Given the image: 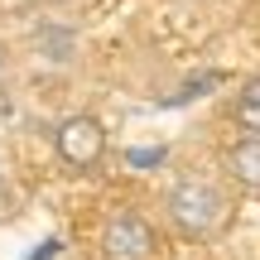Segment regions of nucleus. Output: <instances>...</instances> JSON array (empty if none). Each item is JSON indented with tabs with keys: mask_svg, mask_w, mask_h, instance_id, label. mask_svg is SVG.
<instances>
[{
	"mask_svg": "<svg viewBox=\"0 0 260 260\" xmlns=\"http://www.w3.org/2000/svg\"><path fill=\"white\" fill-rule=\"evenodd\" d=\"M154 207L174 246H217L232 236L236 217H241V193L226 183L217 164H183L159 188Z\"/></svg>",
	"mask_w": 260,
	"mask_h": 260,
	"instance_id": "obj_1",
	"label": "nucleus"
},
{
	"mask_svg": "<svg viewBox=\"0 0 260 260\" xmlns=\"http://www.w3.org/2000/svg\"><path fill=\"white\" fill-rule=\"evenodd\" d=\"M92 260H174V236H169L159 207L116 198L92 222Z\"/></svg>",
	"mask_w": 260,
	"mask_h": 260,
	"instance_id": "obj_2",
	"label": "nucleus"
},
{
	"mask_svg": "<svg viewBox=\"0 0 260 260\" xmlns=\"http://www.w3.org/2000/svg\"><path fill=\"white\" fill-rule=\"evenodd\" d=\"M48 140H53V159L77 178L102 174L106 159H111V130H106V121L96 111H73L63 121H53Z\"/></svg>",
	"mask_w": 260,
	"mask_h": 260,
	"instance_id": "obj_3",
	"label": "nucleus"
},
{
	"mask_svg": "<svg viewBox=\"0 0 260 260\" xmlns=\"http://www.w3.org/2000/svg\"><path fill=\"white\" fill-rule=\"evenodd\" d=\"M212 164L226 174V183L241 198H260V135H246V130L226 135L222 145H217Z\"/></svg>",
	"mask_w": 260,
	"mask_h": 260,
	"instance_id": "obj_4",
	"label": "nucleus"
},
{
	"mask_svg": "<svg viewBox=\"0 0 260 260\" xmlns=\"http://www.w3.org/2000/svg\"><path fill=\"white\" fill-rule=\"evenodd\" d=\"M226 121H232V130L260 135V73L236 82V92L226 96Z\"/></svg>",
	"mask_w": 260,
	"mask_h": 260,
	"instance_id": "obj_5",
	"label": "nucleus"
},
{
	"mask_svg": "<svg viewBox=\"0 0 260 260\" xmlns=\"http://www.w3.org/2000/svg\"><path fill=\"white\" fill-rule=\"evenodd\" d=\"M10 82H15V63H10V53H5V44H0V96L10 92Z\"/></svg>",
	"mask_w": 260,
	"mask_h": 260,
	"instance_id": "obj_6",
	"label": "nucleus"
},
{
	"mask_svg": "<svg viewBox=\"0 0 260 260\" xmlns=\"http://www.w3.org/2000/svg\"><path fill=\"white\" fill-rule=\"evenodd\" d=\"M5 198H10V169H5V154H0V207H5Z\"/></svg>",
	"mask_w": 260,
	"mask_h": 260,
	"instance_id": "obj_7",
	"label": "nucleus"
}]
</instances>
